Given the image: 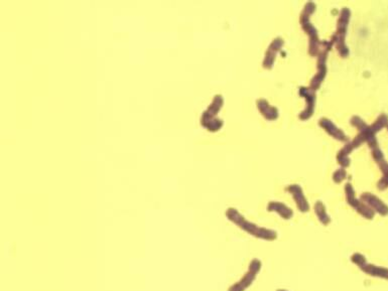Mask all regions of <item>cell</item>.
<instances>
[{
  "mask_svg": "<svg viewBox=\"0 0 388 291\" xmlns=\"http://www.w3.org/2000/svg\"><path fill=\"white\" fill-rule=\"evenodd\" d=\"M300 95L304 97L305 101H307L308 107L305 108V110L300 114V119H309L311 115L314 112V103H315V94L313 90L308 89V88H300Z\"/></svg>",
  "mask_w": 388,
  "mask_h": 291,
  "instance_id": "7",
  "label": "cell"
},
{
  "mask_svg": "<svg viewBox=\"0 0 388 291\" xmlns=\"http://www.w3.org/2000/svg\"><path fill=\"white\" fill-rule=\"evenodd\" d=\"M227 216L234 224H236L239 228H241L243 231L250 234L253 237L267 241H274L277 238V234L274 231L269 230V229L267 228H261L247 221L235 209H229L227 212Z\"/></svg>",
  "mask_w": 388,
  "mask_h": 291,
  "instance_id": "1",
  "label": "cell"
},
{
  "mask_svg": "<svg viewBox=\"0 0 388 291\" xmlns=\"http://www.w3.org/2000/svg\"><path fill=\"white\" fill-rule=\"evenodd\" d=\"M360 200L365 204L368 205L374 213L377 212L381 216H387L388 215V205L385 203H383L380 199L375 197L374 195L369 194V193L363 194L361 196Z\"/></svg>",
  "mask_w": 388,
  "mask_h": 291,
  "instance_id": "5",
  "label": "cell"
},
{
  "mask_svg": "<svg viewBox=\"0 0 388 291\" xmlns=\"http://www.w3.org/2000/svg\"><path fill=\"white\" fill-rule=\"evenodd\" d=\"M320 125H321L324 129H326V131L328 132L330 135L334 136L336 139H339V140H341V141L347 139V136H346L339 128H337L330 120L326 119V118L322 119V120L320 121Z\"/></svg>",
  "mask_w": 388,
  "mask_h": 291,
  "instance_id": "10",
  "label": "cell"
},
{
  "mask_svg": "<svg viewBox=\"0 0 388 291\" xmlns=\"http://www.w3.org/2000/svg\"><path fill=\"white\" fill-rule=\"evenodd\" d=\"M268 210L269 212H275L277 213L280 217H282L285 220H290L293 217V211L290 209L289 206H287L285 204L278 203V202H271L269 203V206H268Z\"/></svg>",
  "mask_w": 388,
  "mask_h": 291,
  "instance_id": "8",
  "label": "cell"
},
{
  "mask_svg": "<svg viewBox=\"0 0 388 291\" xmlns=\"http://www.w3.org/2000/svg\"><path fill=\"white\" fill-rule=\"evenodd\" d=\"M349 17H350V11L348 8H344L341 12L339 22H338V30L334 36V39L337 44V48L339 50V53L342 57H347L349 54L348 49L346 48L344 40H345V35H346V29L349 23Z\"/></svg>",
  "mask_w": 388,
  "mask_h": 291,
  "instance_id": "3",
  "label": "cell"
},
{
  "mask_svg": "<svg viewBox=\"0 0 388 291\" xmlns=\"http://www.w3.org/2000/svg\"><path fill=\"white\" fill-rule=\"evenodd\" d=\"M282 45H283V41L279 37L276 38L273 41L272 45L270 46V48H269V50L268 52V54H267V58H265L264 63H263V66L265 68H270L271 67V65L273 64V59L275 58V55H276L278 49H280L282 47Z\"/></svg>",
  "mask_w": 388,
  "mask_h": 291,
  "instance_id": "11",
  "label": "cell"
},
{
  "mask_svg": "<svg viewBox=\"0 0 388 291\" xmlns=\"http://www.w3.org/2000/svg\"><path fill=\"white\" fill-rule=\"evenodd\" d=\"M287 190H288V192H290L292 194V196H293L294 200L296 201V204L300 212H308L310 210V205H309L307 200H305L302 190L299 185H297V184L290 185Z\"/></svg>",
  "mask_w": 388,
  "mask_h": 291,
  "instance_id": "6",
  "label": "cell"
},
{
  "mask_svg": "<svg viewBox=\"0 0 388 291\" xmlns=\"http://www.w3.org/2000/svg\"><path fill=\"white\" fill-rule=\"evenodd\" d=\"M256 275L257 274L251 272L250 270H248L247 273L242 277V279L240 281H238L236 284L231 286L229 291H245L256 279Z\"/></svg>",
  "mask_w": 388,
  "mask_h": 291,
  "instance_id": "9",
  "label": "cell"
},
{
  "mask_svg": "<svg viewBox=\"0 0 388 291\" xmlns=\"http://www.w3.org/2000/svg\"><path fill=\"white\" fill-rule=\"evenodd\" d=\"M257 105H258V108H259L260 112H261L265 117H267L268 119H269V120H274V119L277 118V116H278L277 110H276L275 108H273L272 106L269 105V103H268L267 101H265V100H263V99L258 100Z\"/></svg>",
  "mask_w": 388,
  "mask_h": 291,
  "instance_id": "12",
  "label": "cell"
},
{
  "mask_svg": "<svg viewBox=\"0 0 388 291\" xmlns=\"http://www.w3.org/2000/svg\"><path fill=\"white\" fill-rule=\"evenodd\" d=\"M277 291H289V290H285V289H278Z\"/></svg>",
  "mask_w": 388,
  "mask_h": 291,
  "instance_id": "16",
  "label": "cell"
},
{
  "mask_svg": "<svg viewBox=\"0 0 388 291\" xmlns=\"http://www.w3.org/2000/svg\"><path fill=\"white\" fill-rule=\"evenodd\" d=\"M345 192H346V197H347V201L348 203L354 207V209L360 214L362 215L364 218L368 219V220H372L374 218L375 213L370 209V207L365 204L361 200H358L355 196V192L354 189L352 188V185L350 183H347L345 186Z\"/></svg>",
  "mask_w": 388,
  "mask_h": 291,
  "instance_id": "4",
  "label": "cell"
},
{
  "mask_svg": "<svg viewBox=\"0 0 388 291\" xmlns=\"http://www.w3.org/2000/svg\"><path fill=\"white\" fill-rule=\"evenodd\" d=\"M345 176H346V173H345V171H343V170H339V171H337L336 173H335V175H334V180L336 181V182H341L344 178H345Z\"/></svg>",
  "mask_w": 388,
  "mask_h": 291,
  "instance_id": "15",
  "label": "cell"
},
{
  "mask_svg": "<svg viewBox=\"0 0 388 291\" xmlns=\"http://www.w3.org/2000/svg\"><path fill=\"white\" fill-rule=\"evenodd\" d=\"M260 269H261V262L258 259H253L249 264L248 270H250L251 272H253L255 274H258Z\"/></svg>",
  "mask_w": 388,
  "mask_h": 291,
  "instance_id": "14",
  "label": "cell"
},
{
  "mask_svg": "<svg viewBox=\"0 0 388 291\" xmlns=\"http://www.w3.org/2000/svg\"><path fill=\"white\" fill-rule=\"evenodd\" d=\"M315 211H316V214H317L319 220H320L324 225H328V224L330 223V221H331V220H330V216L328 215V213H327L325 205H324L321 202H318V203L315 204Z\"/></svg>",
  "mask_w": 388,
  "mask_h": 291,
  "instance_id": "13",
  "label": "cell"
},
{
  "mask_svg": "<svg viewBox=\"0 0 388 291\" xmlns=\"http://www.w3.org/2000/svg\"><path fill=\"white\" fill-rule=\"evenodd\" d=\"M351 261L355 265H357L366 275L388 280V268L368 263L364 255L360 253H355L354 255H352Z\"/></svg>",
  "mask_w": 388,
  "mask_h": 291,
  "instance_id": "2",
  "label": "cell"
}]
</instances>
